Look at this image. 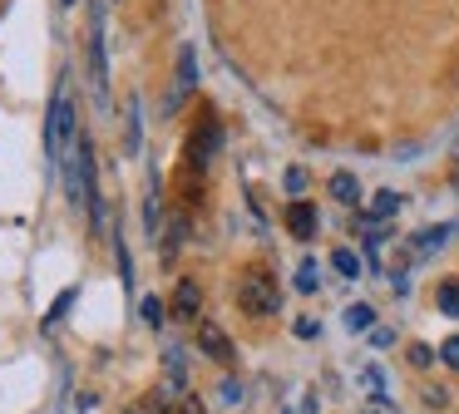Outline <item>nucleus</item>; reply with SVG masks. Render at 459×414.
Listing matches in <instances>:
<instances>
[{
  "label": "nucleus",
  "mask_w": 459,
  "mask_h": 414,
  "mask_svg": "<svg viewBox=\"0 0 459 414\" xmlns=\"http://www.w3.org/2000/svg\"><path fill=\"white\" fill-rule=\"evenodd\" d=\"M316 286H321V266H316V262H311V256H307V262L297 266V291H301V296H311V291H316Z\"/></svg>",
  "instance_id": "15"
},
{
  "label": "nucleus",
  "mask_w": 459,
  "mask_h": 414,
  "mask_svg": "<svg viewBox=\"0 0 459 414\" xmlns=\"http://www.w3.org/2000/svg\"><path fill=\"white\" fill-rule=\"evenodd\" d=\"M331 266H336V272L346 276V281H356V276H360V256H356V252H346V246H336V252H331Z\"/></svg>",
  "instance_id": "14"
},
{
  "label": "nucleus",
  "mask_w": 459,
  "mask_h": 414,
  "mask_svg": "<svg viewBox=\"0 0 459 414\" xmlns=\"http://www.w3.org/2000/svg\"><path fill=\"white\" fill-rule=\"evenodd\" d=\"M198 350L208 355V360H218V365H232V360H238V350H232V341L222 335L218 321H198Z\"/></svg>",
  "instance_id": "7"
},
{
  "label": "nucleus",
  "mask_w": 459,
  "mask_h": 414,
  "mask_svg": "<svg viewBox=\"0 0 459 414\" xmlns=\"http://www.w3.org/2000/svg\"><path fill=\"white\" fill-rule=\"evenodd\" d=\"M80 138V128H74V104H70V89H55L50 99V114H45V158L50 163H60L65 153H70V143Z\"/></svg>",
  "instance_id": "1"
},
{
  "label": "nucleus",
  "mask_w": 459,
  "mask_h": 414,
  "mask_svg": "<svg viewBox=\"0 0 459 414\" xmlns=\"http://www.w3.org/2000/svg\"><path fill=\"white\" fill-rule=\"evenodd\" d=\"M119 143H124V153H139L143 148V124H139V94H124V104H119Z\"/></svg>",
  "instance_id": "6"
},
{
  "label": "nucleus",
  "mask_w": 459,
  "mask_h": 414,
  "mask_svg": "<svg viewBox=\"0 0 459 414\" xmlns=\"http://www.w3.org/2000/svg\"><path fill=\"white\" fill-rule=\"evenodd\" d=\"M287 187H291V193H301V187H307V173H301V168H291V173H287Z\"/></svg>",
  "instance_id": "21"
},
{
  "label": "nucleus",
  "mask_w": 459,
  "mask_h": 414,
  "mask_svg": "<svg viewBox=\"0 0 459 414\" xmlns=\"http://www.w3.org/2000/svg\"><path fill=\"white\" fill-rule=\"evenodd\" d=\"M370 325H376V306H370V301L346 306V331H351V335H366Z\"/></svg>",
  "instance_id": "13"
},
{
  "label": "nucleus",
  "mask_w": 459,
  "mask_h": 414,
  "mask_svg": "<svg viewBox=\"0 0 459 414\" xmlns=\"http://www.w3.org/2000/svg\"><path fill=\"white\" fill-rule=\"evenodd\" d=\"M74 163H80V207L90 212L94 227H104V197H100V168H94V143L74 138Z\"/></svg>",
  "instance_id": "2"
},
{
  "label": "nucleus",
  "mask_w": 459,
  "mask_h": 414,
  "mask_svg": "<svg viewBox=\"0 0 459 414\" xmlns=\"http://www.w3.org/2000/svg\"><path fill=\"white\" fill-rule=\"evenodd\" d=\"M238 306L247 315H277V306H281V286L272 281L267 272H247L238 281Z\"/></svg>",
  "instance_id": "3"
},
{
  "label": "nucleus",
  "mask_w": 459,
  "mask_h": 414,
  "mask_svg": "<svg viewBox=\"0 0 459 414\" xmlns=\"http://www.w3.org/2000/svg\"><path fill=\"white\" fill-rule=\"evenodd\" d=\"M188 414H203V404H188Z\"/></svg>",
  "instance_id": "23"
},
{
  "label": "nucleus",
  "mask_w": 459,
  "mask_h": 414,
  "mask_svg": "<svg viewBox=\"0 0 459 414\" xmlns=\"http://www.w3.org/2000/svg\"><path fill=\"white\" fill-rule=\"evenodd\" d=\"M104 5H90V89L94 99H109V59H104Z\"/></svg>",
  "instance_id": "4"
},
{
  "label": "nucleus",
  "mask_w": 459,
  "mask_h": 414,
  "mask_svg": "<svg viewBox=\"0 0 459 414\" xmlns=\"http://www.w3.org/2000/svg\"><path fill=\"white\" fill-rule=\"evenodd\" d=\"M218 394H222V404H232V410H238V404H242V380H232V375H228V380L218 384Z\"/></svg>",
  "instance_id": "18"
},
{
  "label": "nucleus",
  "mask_w": 459,
  "mask_h": 414,
  "mask_svg": "<svg viewBox=\"0 0 459 414\" xmlns=\"http://www.w3.org/2000/svg\"><path fill=\"white\" fill-rule=\"evenodd\" d=\"M129 414H139V410H129Z\"/></svg>",
  "instance_id": "26"
},
{
  "label": "nucleus",
  "mask_w": 459,
  "mask_h": 414,
  "mask_svg": "<svg viewBox=\"0 0 459 414\" xmlns=\"http://www.w3.org/2000/svg\"><path fill=\"white\" fill-rule=\"evenodd\" d=\"M410 360H415L420 370H429V365H435V350H429V345H410Z\"/></svg>",
  "instance_id": "20"
},
{
  "label": "nucleus",
  "mask_w": 459,
  "mask_h": 414,
  "mask_svg": "<svg viewBox=\"0 0 459 414\" xmlns=\"http://www.w3.org/2000/svg\"><path fill=\"white\" fill-rule=\"evenodd\" d=\"M60 5H74V0H60Z\"/></svg>",
  "instance_id": "25"
},
{
  "label": "nucleus",
  "mask_w": 459,
  "mask_h": 414,
  "mask_svg": "<svg viewBox=\"0 0 459 414\" xmlns=\"http://www.w3.org/2000/svg\"><path fill=\"white\" fill-rule=\"evenodd\" d=\"M439 360H445L449 370H459V335H449V341L439 345Z\"/></svg>",
  "instance_id": "19"
},
{
  "label": "nucleus",
  "mask_w": 459,
  "mask_h": 414,
  "mask_svg": "<svg viewBox=\"0 0 459 414\" xmlns=\"http://www.w3.org/2000/svg\"><path fill=\"white\" fill-rule=\"evenodd\" d=\"M439 311H445V315H459V276H449V281L439 286Z\"/></svg>",
  "instance_id": "17"
},
{
  "label": "nucleus",
  "mask_w": 459,
  "mask_h": 414,
  "mask_svg": "<svg viewBox=\"0 0 459 414\" xmlns=\"http://www.w3.org/2000/svg\"><path fill=\"white\" fill-rule=\"evenodd\" d=\"M188 89H198V49L183 45L178 49V79H173L169 99H163V114H173V108L183 104V94H188Z\"/></svg>",
  "instance_id": "5"
},
{
  "label": "nucleus",
  "mask_w": 459,
  "mask_h": 414,
  "mask_svg": "<svg viewBox=\"0 0 459 414\" xmlns=\"http://www.w3.org/2000/svg\"><path fill=\"white\" fill-rule=\"evenodd\" d=\"M326 193L336 197V203H346V207H356L360 203V183H356V173H331V183H326Z\"/></svg>",
  "instance_id": "12"
},
{
  "label": "nucleus",
  "mask_w": 459,
  "mask_h": 414,
  "mask_svg": "<svg viewBox=\"0 0 459 414\" xmlns=\"http://www.w3.org/2000/svg\"><path fill=\"white\" fill-rule=\"evenodd\" d=\"M400 203H405V197L385 187V193H376V197L366 203V217H360V222H385V217H395V212H400Z\"/></svg>",
  "instance_id": "10"
},
{
  "label": "nucleus",
  "mask_w": 459,
  "mask_h": 414,
  "mask_svg": "<svg viewBox=\"0 0 459 414\" xmlns=\"http://www.w3.org/2000/svg\"><path fill=\"white\" fill-rule=\"evenodd\" d=\"M287 227L297 242H311L316 237V203H291L287 207Z\"/></svg>",
  "instance_id": "8"
},
{
  "label": "nucleus",
  "mask_w": 459,
  "mask_h": 414,
  "mask_svg": "<svg viewBox=\"0 0 459 414\" xmlns=\"http://www.w3.org/2000/svg\"><path fill=\"white\" fill-rule=\"evenodd\" d=\"M139 315H143V321L153 325V331H159V325L169 321V306H163L159 296H143V301H139Z\"/></svg>",
  "instance_id": "16"
},
{
  "label": "nucleus",
  "mask_w": 459,
  "mask_h": 414,
  "mask_svg": "<svg viewBox=\"0 0 459 414\" xmlns=\"http://www.w3.org/2000/svg\"><path fill=\"white\" fill-rule=\"evenodd\" d=\"M455 237V222H439V227H425V232L415 237V256H435L439 246Z\"/></svg>",
  "instance_id": "11"
},
{
  "label": "nucleus",
  "mask_w": 459,
  "mask_h": 414,
  "mask_svg": "<svg viewBox=\"0 0 459 414\" xmlns=\"http://www.w3.org/2000/svg\"><path fill=\"white\" fill-rule=\"evenodd\" d=\"M297 335H301V341H311V335H316V321H311V315H301V321H297Z\"/></svg>",
  "instance_id": "22"
},
{
  "label": "nucleus",
  "mask_w": 459,
  "mask_h": 414,
  "mask_svg": "<svg viewBox=\"0 0 459 414\" xmlns=\"http://www.w3.org/2000/svg\"><path fill=\"white\" fill-rule=\"evenodd\" d=\"M370 414H395V410H370Z\"/></svg>",
  "instance_id": "24"
},
{
  "label": "nucleus",
  "mask_w": 459,
  "mask_h": 414,
  "mask_svg": "<svg viewBox=\"0 0 459 414\" xmlns=\"http://www.w3.org/2000/svg\"><path fill=\"white\" fill-rule=\"evenodd\" d=\"M198 311H203V286L178 281V291H173V315H178V321H198Z\"/></svg>",
  "instance_id": "9"
}]
</instances>
